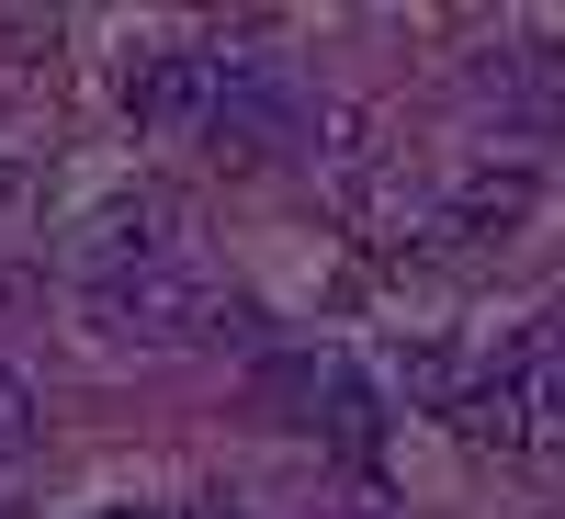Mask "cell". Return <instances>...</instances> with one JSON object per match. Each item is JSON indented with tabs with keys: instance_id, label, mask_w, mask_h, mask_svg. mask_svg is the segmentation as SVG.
Returning <instances> with one entry per match:
<instances>
[{
	"instance_id": "cell-1",
	"label": "cell",
	"mask_w": 565,
	"mask_h": 519,
	"mask_svg": "<svg viewBox=\"0 0 565 519\" xmlns=\"http://www.w3.org/2000/svg\"><path fill=\"white\" fill-rule=\"evenodd\" d=\"M90 316L114 327V339H148V350H181V339H249V294H226L204 282L193 260H148V271H114L90 282Z\"/></svg>"
},
{
	"instance_id": "cell-2",
	"label": "cell",
	"mask_w": 565,
	"mask_h": 519,
	"mask_svg": "<svg viewBox=\"0 0 565 519\" xmlns=\"http://www.w3.org/2000/svg\"><path fill=\"white\" fill-rule=\"evenodd\" d=\"M79 260H90V282L148 271V260H181V204H170V193H114L103 215L79 226Z\"/></svg>"
},
{
	"instance_id": "cell-3",
	"label": "cell",
	"mask_w": 565,
	"mask_h": 519,
	"mask_svg": "<svg viewBox=\"0 0 565 519\" xmlns=\"http://www.w3.org/2000/svg\"><path fill=\"white\" fill-rule=\"evenodd\" d=\"M521 215H532V159L463 170L452 193L430 204V238H441V249H498V238H521Z\"/></svg>"
},
{
	"instance_id": "cell-4",
	"label": "cell",
	"mask_w": 565,
	"mask_h": 519,
	"mask_svg": "<svg viewBox=\"0 0 565 519\" xmlns=\"http://www.w3.org/2000/svg\"><path fill=\"white\" fill-rule=\"evenodd\" d=\"M476 90H498L521 125H565V34H509V45H487L476 57Z\"/></svg>"
},
{
	"instance_id": "cell-5",
	"label": "cell",
	"mask_w": 565,
	"mask_h": 519,
	"mask_svg": "<svg viewBox=\"0 0 565 519\" xmlns=\"http://www.w3.org/2000/svg\"><path fill=\"white\" fill-rule=\"evenodd\" d=\"M215 57L204 45H159V57H136L125 68V113L136 125H215Z\"/></svg>"
},
{
	"instance_id": "cell-6",
	"label": "cell",
	"mask_w": 565,
	"mask_h": 519,
	"mask_svg": "<svg viewBox=\"0 0 565 519\" xmlns=\"http://www.w3.org/2000/svg\"><path fill=\"white\" fill-rule=\"evenodd\" d=\"M34 430H45V407H34V385H23L12 361H0V463H12V452H23Z\"/></svg>"
},
{
	"instance_id": "cell-7",
	"label": "cell",
	"mask_w": 565,
	"mask_h": 519,
	"mask_svg": "<svg viewBox=\"0 0 565 519\" xmlns=\"http://www.w3.org/2000/svg\"><path fill=\"white\" fill-rule=\"evenodd\" d=\"M181 519H249L238 497H193V508H181Z\"/></svg>"
},
{
	"instance_id": "cell-8",
	"label": "cell",
	"mask_w": 565,
	"mask_h": 519,
	"mask_svg": "<svg viewBox=\"0 0 565 519\" xmlns=\"http://www.w3.org/2000/svg\"><path fill=\"white\" fill-rule=\"evenodd\" d=\"M0 519H12V508H0Z\"/></svg>"
}]
</instances>
